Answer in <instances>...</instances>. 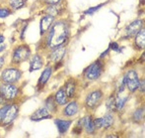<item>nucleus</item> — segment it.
Masks as SVG:
<instances>
[{
	"label": "nucleus",
	"instance_id": "obj_28",
	"mask_svg": "<svg viewBox=\"0 0 145 138\" xmlns=\"http://www.w3.org/2000/svg\"><path fill=\"white\" fill-rule=\"evenodd\" d=\"M102 5H99V6H96V7H92L91 9L87 10V11H85V14H93L95 11H97L98 9H99L100 7H101Z\"/></svg>",
	"mask_w": 145,
	"mask_h": 138
},
{
	"label": "nucleus",
	"instance_id": "obj_4",
	"mask_svg": "<svg viewBox=\"0 0 145 138\" xmlns=\"http://www.w3.org/2000/svg\"><path fill=\"white\" fill-rule=\"evenodd\" d=\"M102 72H103V65L100 62H95V63H93L91 66L88 67L85 76L90 81H95L101 76Z\"/></svg>",
	"mask_w": 145,
	"mask_h": 138
},
{
	"label": "nucleus",
	"instance_id": "obj_5",
	"mask_svg": "<svg viewBox=\"0 0 145 138\" xmlns=\"http://www.w3.org/2000/svg\"><path fill=\"white\" fill-rule=\"evenodd\" d=\"M21 78V72L17 69H6L1 75L2 81L5 84H13L19 81Z\"/></svg>",
	"mask_w": 145,
	"mask_h": 138
},
{
	"label": "nucleus",
	"instance_id": "obj_16",
	"mask_svg": "<svg viewBox=\"0 0 145 138\" xmlns=\"http://www.w3.org/2000/svg\"><path fill=\"white\" fill-rule=\"evenodd\" d=\"M77 112H78V104L75 102H70L64 109V114L66 116H74Z\"/></svg>",
	"mask_w": 145,
	"mask_h": 138
},
{
	"label": "nucleus",
	"instance_id": "obj_12",
	"mask_svg": "<svg viewBox=\"0 0 145 138\" xmlns=\"http://www.w3.org/2000/svg\"><path fill=\"white\" fill-rule=\"evenodd\" d=\"M44 65V61H42V57L39 55L33 56V58L30 61V72L38 71Z\"/></svg>",
	"mask_w": 145,
	"mask_h": 138
},
{
	"label": "nucleus",
	"instance_id": "obj_1",
	"mask_svg": "<svg viewBox=\"0 0 145 138\" xmlns=\"http://www.w3.org/2000/svg\"><path fill=\"white\" fill-rule=\"evenodd\" d=\"M68 38V27L64 22H57L50 27L48 35V46L50 49H54L63 45Z\"/></svg>",
	"mask_w": 145,
	"mask_h": 138
},
{
	"label": "nucleus",
	"instance_id": "obj_10",
	"mask_svg": "<svg viewBox=\"0 0 145 138\" xmlns=\"http://www.w3.org/2000/svg\"><path fill=\"white\" fill-rule=\"evenodd\" d=\"M143 21L141 20H136V21L130 23L127 27L125 28V34L127 37H133L134 35L137 34L138 31L141 29Z\"/></svg>",
	"mask_w": 145,
	"mask_h": 138
},
{
	"label": "nucleus",
	"instance_id": "obj_2",
	"mask_svg": "<svg viewBox=\"0 0 145 138\" xmlns=\"http://www.w3.org/2000/svg\"><path fill=\"white\" fill-rule=\"evenodd\" d=\"M31 56V50L28 46H20L15 49L12 55V62L16 64H20L22 62L29 59Z\"/></svg>",
	"mask_w": 145,
	"mask_h": 138
},
{
	"label": "nucleus",
	"instance_id": "obj_15",
	"mask_svg": "<svg viewBox=\"0 0 145 138\" xmlns=\"http://www.w3.org/2000/svg\"><path fill=\"white\" fill-rule=\"evenodd\" d=\"M71 122H72L71 120H63V119H56V121H54L60 134H63L68 130L69 126L71 125Z\"/></svg>",
	"mask_w": 145,
	"mask_h": 138
},
{
	"label": "nucleus",
	"instance_id": "obj_32",
	"mask_svg": "<svg viewBox=\"0 0 145 138\" xmlns=\"http://www.w3.org/2000/svg\"><path fill=\"white\" fill-rule=\"evenodd\" d=\"M4 102H5V98L2 94H0V104H4Z\"/></svg>",
	"mask_w": 145,
	"mask_h": 138
},
{
	"label": "nucleus",
	"instance_id": "obj_30",
	"mask_svg": "<svg viewBox=\"0 0 145 138\" xmlns=\"http://www.w3.org/2000/svg\"><path fill=\"white\" fill-rule=\"evenodd\" d=\"M44 2L50 4V5H56V4H57L60 2V0H44Z\"/></svg>",
	"mask_w": 145,
	"mask_h": 138
},
{
	"label": "nucleus",
	"instance_id": "obj_6",
	"mask_svg": "<svg viewBox=\"0 0 145 138\" xmlns=\"http://www.w3.org/2000/svg\"><path fill=\"white\" fill-rule=\"evenodd\" d=\"M2 96L5 98V100H13L18 94V88L12 84H5L1 88L0 90Z\"/></svg>",
	"mask_w": 145,
	"mask_h": 138
},
{
	"label": "nucleus",
	"instance_id": "obj_11",
	"mask_svg": "<svg viewBox=\"0 0 145 138\" xmlns=\"http://www.w3.org/2000/svg\"><path fill=\"white\" fill-rule=\"evenodd\" d=\"M65 55V48L61 45V46H58L56 48L52 49V52L50 54V60L54 63H57V62H60L61 60L63 59Z\"/></svg>",
	"mask_w": 145,
	"mask_h": 138
},
{
	"label": "nucleus",
	"instance_id": "obj_35",
	"mask_svg": "<svg viewBox=\"0 0 145 138\" xmlns=\"http://www.w3.org/2000/svg\"><path fill=\"white\" fill-rule=\"evenodd\" d=\"M3 42H4V37L2 36V35H0V44L3 43Z\"/></svg>",
	"mask_w": 145,
	"mask_h": 138
},
{
	"label": "nucleus",
	"instance_id": "obj_3",
	"mask_svg": "<svg viewBox=\"0 0 145 138\" xmlns=\"http://www.w3.org/2000/svg\"><path fill=\"white\" fill-rule=\"evenodd\" d=\"M123 82L125 86H127V88L130 92H135L138 88V84H139V80H138V76L136 74V72L133 71V70L128 71L124 76Z\"/></svg>",
	"mask_w": 145,
	"mask_h": 138
},
{
	"label": "nucleus",
	"instance_id": "obj_34",
	"mask_svg": "<svg viewBox=\"0 0 145 138\" xmlns=\"http://www.w3.org/2000/svg\"><path fill=\"white\" fill-rule=\"evenodd\" d=\"M3 65H4V59L2 57H0V69L3 67Z\"/></svg>",
	"mask_w": 145,
	"mask_h": 138
},
{
	"label": "nucleus",
	"instance_id": "obj_24",
	"mask_svg": "<svg viewBox=\"0 0 145 138\" xmlns=\"http://www.w3.org/2000/svg\"><path fill=\"white\" fill-rule=\"evenodd\" d=\"M107 107L112 111H116V100L115 98H110L107 100Z\"/></svg>",
	"mask_w": 145,
	"mask_h": 138
},
{
	"label": "nucleus",
	"instance_id": "obj_26",
	"mask_svg": "<svg viewBox=\"0 0 145 138\" xmlns=\"http://www.w3.org/2000/svg\"><path fill=\"white\" fill-rule=\"evenodd\" d=\"M9 14H10V11L8 9H6V8H1V9H0V18L7 17Z\"/></svg>",
	"mask_w": 145,
	"mask_h": 138
},
{
	"label": "nucleus",
	"instance_id": "obj_20",
	"mask_svg": "<svg viewBox=\"0 0 145 138\" xmlns=\"http://www.w3.org/2000/svg\"><path fill=\"white\" fill-rule=\"evenodd\" d=\"M102 121H103V128H109L114 123L113 115H111V114L105 115L104 117H102Z\"/></svg>",
	"mask_w": 145,
	"mask_h": 138
},
{
	"label": "nucleus",
	"instance_id": "obj_14",
	"mask_svg": "<svg viewBox=\"0 0 145 138\" xmlns=\"http://www.w3.org/2000/svg\"><path fill=\"white\" fill-rule=\"evenodd\" d=\"M50 110L48 108H40V109L37 110L34 114L31 116L32 120H42V119L46 118H50Z\"/></svg>",
	"mask_w": 145,
	"mask_h": 138
},
{
	"label": "nucleus",
	"instance_id": "obj_8",
	"mask_svg": "<svg viewBox=\"0 0 145 138\" xmlns=\"http://www.w3.org/2000/svg\"><path fill=\"white\" fill-rule=\"evenodd\" d=\"M102 92L101 90H95V92H92L91 94H88V96L86 98V104L89 107H95L99 102L102 98Z\"/></svg>",
	"mask_w": 145,
	"mask_h": 138
},
{
	"label": "nucleus",
	"instance_id": "obj_21",
	"mask_svg": "<svg viewBox=\"0 0 145 138\" xmlns=\"http://www.w3.org/2000/svg\"><path fill=\"white\" fill-rule=\"evenodd\" d=\"M74 92H75V84L73 81H69L66 84V96L68 98H72L74 96Z\"/></svg>",
	"mask_w": 145,
	"mask_h": 138
},
{
	"label": "nucleus",
	"instance_id": "obj_7",
	"mask_svg": "<svg viewBox=\"0 0 145 138\" xmlns=\"http://www.w3.org/2000/svg\"><path fill=\"white\" fill-rule=\"evenodd\" d=\"M17 115H18V106L16 105L8 106L7 110L5 112V115H4L3 119H2L3 124L8 125L11 122H13V120L17 117Z\"/></svg>",
	"mask_w": 145,
	"mask_h": 138
},
{
	"label": "nucleus",
	"instance_id": "obj_33",
	"mask_svg": "<svg viewBox=\"0 0 145 138\" xmlns=\"http://www.w3.org/2000/svg\"><path fill=\"white\" fill-rule=\"evenodd\" d=\"M4 50H5V45H4L3 43H1V44H0V53L3 52Z\"/></svg>",
	"mask_w": 145,
	"mask_h": 138
},
{
	"label": "nucleus",
	"instance_id": "obj_19",
	"mask_svg": "<svg viewBox=\"0 0 145 138\" xmlns=\"http://www.w3.org/2000/svg\"><path fill=\"white\" fill-rule=\"evenodd\" d=\"M66 98H67V96L63 88L59 90L56 94V100L59 105H64V104H66Z\"/></svg>",
	"mask_w": 145,
	"mask_h": 138
},
{
	"label": "nucleus",
	"instance_id": "obj_9",
	"mask_svg": "<svg viewBox=\"0 0 145 138\" xmlns=\"http://www.w3.org/2000/svg\"><path fill=\"white\" fill-rule=\"evenodd\" d=\"M54 21V17L52 15H46L44 16L40 20V34L44 35V33H46L52 26V23Z\"/></svg>",
	"mask_w": 145,
	"mask_h": 138
},
{
	"label": "nucleus",
	"instance_id": "obj_13",
	"mask_svg": "<svg viewBox=\"0 0 145 138\" xmlns=\"http://www.w3.org/2000/svg\"><path fill=\"white\" fill-rule=\"evenodd\" d=\"M80 124L83 125L85 130H86L88 133H90V134L95 132L96 127H95V124H94V120L92 119L91 116H86V117H84V118H82Z\"/></svg>",
	"mask_w": 145,
	"mask_h": 138
},
{
	"label": "nucleus",
	"instance_id": "obj_31",
	"mask_svg": "<svg viewBox=\"0 0 145 138\" xmlns=\"http://www.w3.org/2000/svg\"><path fill=\"white\" fill-rule=\"evenodd\" d=\"M138 88H139V90H141L142 92H144V80H142V81L139 82V84H138Z\"/></svg>",
	"mask_w": 145,
	"mask_h": 138
},
{
	"label": "nucleus",
	"instance_id": "obj_17",
	"mask_svg": "<svg viewBox=\"0 0 145 138\" xmlns=\"http://www.w3.org/2000/svg\"><path fill=\"white\" fill-rule=\"evenodd\" d=\"M135 44L139 49H144L145 46V30L142 28V30H139L136 34Z\"/></svg>",
	"mask_w": 145,
	"mask_h": 138
},
{
	"label": "nucleus",
	"instance_id": "obj_25",
	"mask_svg": "<svg viewBox=\"0 0 145 138\" xmlns=\"http://www.w3.org/2000/svg\"><path fill=\"white\" fill-rule=\"evenodd\" d=\"M143 114H144V111H143V108L142 109H138L137 111H135V113H134L133 115V119L134 120H141L142 118H143Z\"/></svg>",
	"mask_w": 145,
	"mask_h": 138
},
{
	"label": "nucleus",
	"instance_id": "obj_29",
	"mask_svg": "<svg viewBox=\"0 0 145 138\" xmlns=\"http://www.w3.org/2000/svg\"><path fill=\"white\" fill-rule=\"evenodd\" d=\"M7 108H8V106H4V107H2L1 109H0V121H2V119H3L6 110H7Z\"/></svg>",
	"mask_w": 145,
	"mask_h": 138
},
{
	"label": "nucleus",
	"instance_id": "obj_23",
	"mask_svg": "<svg viewBox=\"0 0 145 138\" xmlns=\"http://www.w3.org/2000/svg\"><path fill=\"white\" fill-rule=\"evenodd\" d=\"M9 4L13 9H20L25 5V0H9Z\"/></svg>",
	"mask_w": 145,
	"mask_h": 138
},
{
	"label": "nucleus",
	"instance_id": "obj_18",
	"mask_svg": "<svg viewBox=\"0 0 145 138\" xmlns=\"http://www.w3.org/2000/svg\"><path fill=\"white\" fill-rule=\"evenodd\" d=\"M50 76H52V68H50V67L46 68V69H44V71L42 72V76H40V81H39V84H42V86L46 84V83H48V80H50Z\"/></svg>",
	"mask_w": 145,
	"mask_h": 138
},
{
	"label": "nucleus",
	"instance_id": "obj_22",
	"mask_svg": "<svg viewBox=\"0 0 145 138\" xmlns=\"http://www.w3.org/2000/svg\"><path fill=\"white\" fill-rule=\"evenodd\" d=\"M115 100H116V110H120L123 107L124 104H125L126 100H127V96L121 98V96H118L116 98H115Z\"/></svg>",
	"mask_w": 145,
	"mask_h": 138
},
{
	"label": "nucleus",
	"instance_id": "obj_27",
	"mask_svg": "<svg viewBox=\"0 0 145 138\" xmlns=\"http://www.w3.org/2000/svg\"><path fill=\"white\" fill-rule=\"evenodd\" d=\"M110 49L116 51V52H120V47H118V45L116 44V43H112V44H110Z\"/></svg>",
	"mask_w": 145,
	"mask_h": 138
}]
</instances>
